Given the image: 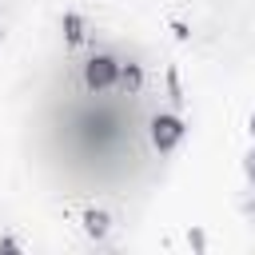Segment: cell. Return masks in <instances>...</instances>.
<instances>
[{
  "instance_id": "5",
  "label": "cell",
  "mask_w": 255,
  "mask_h": 255,
  "mask_svg": "<svg viewBox=\"0 0 255 255\" xmlns=\"http://www.w3.org/2000/svg\"><path fill=\"white\" fill-rule=\"evenodd\" d=\"M80 28H84V24H80V16H64V32H68V40H72V44H80V40H84V32H80Z\"/></svg>"
},
{
  "instance_id": "6",
  "label": "cell",
  "mask_w": 255,
  "mask_h": 255,
  "mask_svg": "<svg viewBox=\"0 0 255 255\" xmlns=\"http://www.w3.org/2000/svg\"><path fill=\"white\" fill-rule=\"evenodd\" d=\"M251 135H255V116H251Z\"/></svg>"
},
{
  "instance_id": "4",
  "label": "cell",
  "mask_w": 255,
  "mask_h": 255,
  "mask_svg": "<svg viewBox=\"0 0 255 255\" xmlns=\"http://www.w3.org/2000/svg\"><path fill=\"white\" fill-rule=\"evenodd\" d=\"M84 223H88V235H104V231H108V215H104V211H88Z\"/></svg>"
},
{
  "instance_id": "2",
  "label": "cell",
  "mask_w": 255,
  "mask_h": 255,
  "mask_svg": "<svg viewBox=\"0 0 255 255\" xmlns=\"http://www.w3.org/2000/svg\"><path fill=\"white\" fill-rule=\"evenodd\" d=\"M179 139H183V120L179 116H155L151 120V143L159 151H171Z\"/></svg>"
},
{
  "instance_id": "3",
  "label": "cell",
  "mask_w": 255,
  "mask_h": 255,
  "mask_svg": "<svg viewBox=\"0 0 255 255\" xmlns=\"http://www.w3.org/2000/svg\"><path fill=\"white\" fill-rule=\"evenodd\" d=\"M120 84H124V92H139V88H143L139 64H120Z\"/></svg>"
},
{
  "instance_id": "1",
  "label": "cell",
  "mask_w": 255,
  "mask_h": 255,
  "mask_svg": "<svg viewBox=\"0 0 255 255\" xmlns=\"http://www.w3.org/2000/svg\"><path fill=\"white\" fill-rule=\"evenodd\" d=\"M116 80H120V64H116L112 56H92V60L84 64V84H88V88L104 92V88H112Z\"/></svg>"
}]
</instances>
